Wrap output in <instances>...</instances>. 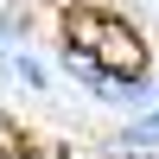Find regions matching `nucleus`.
Here are the masks:
<instances>
[{"instance_id": "obj_2", "label": "nucleus", "mask_w": 159, "mask_h": 159, "mask_svg": "<svg viewBox=\"0 0 159 159\" xmlns=\"http://www.w3.org/2000/svg\"><path fill=\"white\" fill-rule=\"evenodd\" d=\"M0 32H7V45H25L32 38V13L13 7V0H0Z\"/></svg>"}, {"instance_id": "obj_3", "label": "nucleus", "mask_w": 159, "mask_h": 159, "mask_svg": "<svg viewBox=\"0 0 159 159\" xmlns=\"http://www.w3.org/2000/svg\"><path fill=\"white\" fill-rule=\"evenodd\" d=\"M13 134H19V127H13V115H7V102H0V147H13Z\"/></svg>"}, {"instance_id": "obj_1", "label": "nucleus", "mask_w": 159, "mask_h": 159, "mask_svg": "<svg viewBox=\"0 0 159 159\" xmlns=\"http://www.w3.org/2000/svg\"><path fill=\"white\" fill-rule=\"evenodd\" d=\"M7 76L19 89H32V96H51V70H45V57H38L32 45H13V64H7Z\"/></svg>"}]
</instances>
